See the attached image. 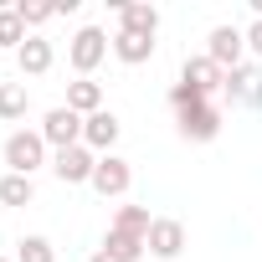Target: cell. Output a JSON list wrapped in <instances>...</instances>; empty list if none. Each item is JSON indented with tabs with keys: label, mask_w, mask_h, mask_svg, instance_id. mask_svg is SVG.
I'll list each match as a JSON object with an SVG mask.
<instances>
[{
	"label": "cell",
	"mask_w": 262,
	"mask_h": 262,
	"mask_svg": "<svg viewBox=\"0 0 262 262\" xmlns=\"http://www.w3.org/2000/svg\"><path fill=\"white\" fill-rule=\"evenodd\" d=\"M82 113H72L67 103L62 108H47V118H41V139L52 144V149H77L82 144Z\"/></svg>",
	"instance_id": "2"
},
{
	"label": "cell",
	"mask_w": 262,
	"mask_h": 262,
	"mask_svg": "<svg viewBox=\"0 0 262 262\" xmlns=\"http://www.w3.org/2000/svg\"><path fill=\"white\" fill-rule=\"evenodd\" d=\"M26 36H31V31H26V21L16 16V6H11V11H0V47H6V52H21Z\"/></svg>",
	"instance_id": "19"
},
{
	"label": "cell",
	"mask_w": 262,
	"mask_h": 262,
	"mask_svg": "<svg viewBox=\"0 0 262 262\" xmlns=\"http://www.w3.org/2000/svg\"><path fill=\"white\" fill-rule=\"evenodd\" d=\"M47 139H41V128H16V134L6 139V175H36L41 165H47Z\"/></svg>",
	"instance_id": "1"
},
{
	"label": "cell",
	"mask_w": 262,
	"mask_h": 262,
	"mask_svg": "<svg viewBox=\"0 0 262 262\" xmlns=\"http://www.w3.org/2000/svg\"><path fill=\"white\" fill-rule=\"evenodd\" d=\"M180 252H185V221H175V216H155V226H149V257L175 262Z\"/></svg>",
	"instance_id": "8"
},
{
	"label": "cell",
	"mask_w": 262,
	"mask_h": 262,
	"mask_svg": "<svg viewBox=\"0 0 262 262\" xmlns=\"http://www.w3.org/2000/svg\"><path fill=\"white\" fill-rule=\"evenodd\" d=\"M16 67H21V77H47L52 72V41L26 36V47L16 52Z\"/></svg>",
	"instance_id": "12"
},
{
	"label": "cell",
	"mask_w": 262,
	"mask_h": 262,
	"mask_svg": "<svg viewBox=\"0 0 262 262\" xmlns=\"http://www.w3.org/2000/svg\"><path fill=\"white\" fill-rule=\"evenodd\" d=\"M67 108H72V113H82V118L103 113V88H98L93 77H77V82L67 88Z\"/></svg>",
	"instance_id": "14"
},
{
	"label": "cell",
	"mask_w": 262,
	"mask_h": 262,
	"mask_svg": "<svg viewBox=\"0 0 262 262\" xmlns=\"http://www.w3.org/2000/svg\"><path fill=\"white\" fill-rule=\"evenodd\" d=\"M195 103H211V98L195 93L190 82H175V88H170V108H175V113H180V108H195Z\"/></svg>",
	"instance_id": "23"
},
{
	"label": "cell",
	"mask_w": 262,
	"mask_h": 262,
	"mask_svg": "<svg viewBox=\"0 0 262 262\" xmlns=\"http://www.w3.org/2000/svg\"><path fill=\"white\" fill-rule=\"evenodd\" d=\"M26 108H31V98L21 82H0V118L16 123V118H26Z\"/></svg>",
	"instance_id": "18"
},
{
	"label": "cell",
	"mask_w": 262,
	"mask_h": 262,
	"mask_svg": "<svg viewBox=\"0 0 262 262\" xmlns=\"http://www.w3.org/2000/svg\"><path fill=\"white\" fill-rule=\"evenodd\" d=\"M252 98H257V108H262V77H257V93H252Z\"/></svg>",
	"instance_id": "26"
},
{
	"label": "cell",
	"mask_w": 262,
	"mask_h": 262,
	"mask_svg": "<svg viewBox=\"0 0 262 262\" xmlns=\"http://www.w3.org/2000/svg\"><path fill=\"white\" fill-rule=\"evenodd\" d=\"M118 113L113 108H103V113H93L88 123H82V144L93 149V155H113V144H118Z\"/></svg>",
	"instance_id": "9"
},
{
	"label": "cell",
	"mask_w": 262,
	"mask_h": 262,
	"mask_svg": "<svg viewBox=\"0 0 262 262\" xmlns=\"http://www.w3.org/2000/svg\"><path fill=\"white\" fill-rule=\"evenodd\" d=\"M31 201H36L31 175H0V206H31Z\"/></svg>",
	"instance_id": "16"
},
{
	"label": "cell",
	"mask_w": 262,
	"mask_h": 262,
	"mask_svg": "<svg viewBox=\"0 0 262 262\" xmlns=\"http://www.w3.org/2000/svg\"><path fill=\"white\" fill-rule=\"evenodd\" d=\"M88 262H123V257H113V252H108V247H98V252H93V257H88Z\"/></svg>",
	"instance_id": "25"
},
{
	"label": "cell",
	"mask_w": 262,
	"mask_h": 262,
	"mask_svg": "<svg viewBox=\"0 0 262 262\" xmlns=\"http://www.w3.org/2000/svg\"><path fill=\"white\" fill-rule=\"evenodd\" d=\"M247 52L262 62V21H252V26H247Z\"/></svg>",
	"instance_id": "24"
},
{
	"label": "cell",
	"mask_w": 262,
	"mask_h": 262,
	"mask_svg": "<svg viewBox=\"0 0 262 262\" xmlns=\"http://www.w3.org/2000/svg\"><path fill=\"white\" fill-rule=\"evenodd\" d=\"M180 82H190L195 93H206V98H211V93L226 82V72H221L211 57H185V67H180Z\"/></svg>",
	"instance_id": "11"
},
{
	"label": "cell",
	"mask_w": 262,
	"mask_h": 262,
	"mask_svg": "<svg viewBox=\"0 0 262 262\" xmlns=\"http://www.w3.org/2000/svg\"><path fill=\"white\" fill-rule=\"evenodd\" d=\"M16 262H57V247L47 236H21L16 242Z\"/></svg>",
	"instance_id": "21"
},
{
	"label": "cell",
	"mask_w": 262,
	"mask_h": 262,
	"mask_svg": "<svg viewBox=\"0 0 262 262\" xmlns=\"http://www.w3.org/2000/svg\"><path fill=\"white\" fill-rule=\"evenodd\" d=\"M113 257H123V262H139L144 252H149V242L144 236H123V231H108V242H103Z\"/></svg>",
	"instance_id": "20"
},
{
	"label": "cell",
	"mask_w": 262,
	"mask_h": 262,
	"mask_svg": "<svg viewBox=\"0 0 262 262\" xmlns=\"http://www.w3.org/2000/svg\"><path fill=\"white\" fill-rule=\"evenodd\" d=\"M149 226H155V216H149L144 206H118V216H113V226H108V231H123V236H144V242H149Z\"/></svg>",
	"instance_id": "15"
},
{
	"label": "cell",
	"mask_w": 262,
	"mask_h": 262,
	"mask_svg": "<svg viewBox=\"0 0 262 262\" xmlns=\"http://www.w3.org/2000/svg\"><path fill=\"white\" fill-rule=\"evenodd\" d=\"M108 47H113V41H108V36H103L98 26H82V31L72 36V47H67V62H72V67H77L82 77H88V72H93V67H98V62L108 57Z\"/></svg>",
	"instance_id": "6"
},
{
	"label": "cell",
	"mask_w": 262,
	"mask_h": 262,
	"mask_svg": "<svg viewBox=\"0 0 262 262\" xmlns=\"http://www.w3.org/2000/svg\"><path fill=\"white\" fill-rule=\"evenodd\" d=\"M175 123H180V139H190V144H211V139L221 134V108H216V103H195V108H180Z\"/></svg>",
	"instance_id": "3"
},
{
	"label": "cell",
	"mask_w": 262,
	"mask_h": 262,
	"mask_svg": "<svg viewBox=\"0 0 262 262\" xmlns=\"http://www.w3.org/2000/svg\"><path fill=\"white\" fill-rule=\"evenodd\" d=\"M16 16H21V21H26V31H31V26L52 21V16H57V6H47V0H16Z\"/></svg>",
	"instance_id": "22"
},
{
	"label": "cell",
	"mask_w": 262,
	"mask_h": 262,
	"mask_svg": "<svg viewBox=\"0 0 262 262\" xmlns=\"http://www.w3.org/2000/svg\"><path fill=\"white\" fill-rule=\"evenodd\" d=\"M128 185H134V170H128V160H118V155H98L93 190H98L103 201H118V195H128Z\"/></svg>",
	"instance_id": "5"
},
{
	"label": "cell",
	"mask_w": 262,
	"mask_h": 262,
	"mask_svg": "<svg viewBox=\"0 0 262 262\" xmlns=\"http://www.w3.org/2000/svg\"><path fill=\"white\" fill-rule=\"evenodd\" d=\"M0 262H16V257H0Z\"/></svg>",
	"instance_id": "27"
},
{
	"label": "cell",
	"mask_w": 262,
	"mask_h": 262,
	"mask_svg": "<svg viewBox=\"0 0 262 262\" xmlns=\"http://www.w3.org/2000/svg\"><path fill=\"white\" fill-rule=\"evenodd\" d=\"M93 170H98V155H93L88 144L57 149V155H52V175H57L62 185H93Z\"/></svg>",
	"instance_id": "4"
},
{
	"label": "cell",
	"mask_w": 262,
	"mask_h": 262,
	"mask_svg": "<svg viewBox=\"0 0 262 262\" xmlns=\"http://www.w3.org/2000/svg\"><path fill=\"white\" fill-rule=\"evenodd\" d=\"M113 11H118V31H139V36L160 31V11L144 0H113Z\"/></svg>",
	"instance_id": "10"
},
{
	"label": "cell",
	"mask_w": 262,
	"mask_h": 262,
	"mask_svg": "<svg viewBox=\"0 0 262 262\" xmlns=\"http://www.w3.org/2000/svg\"><path fill=\"white\" fill-rule=\"evenodd\" d=\"M242 52H247V31H236V26H216L211 41H206V57H211L221 72L242 67Z\"/></svg>",
	"instance_id": "7"
},
{
	"label": "cell",
	"mask_w": 262,
	"mask_h": 262,
	"mask_svg": "<svg viewBox=\"0 0 262 262\" xmlns=\"http://www.w3.org/2000/svg\"><path fill=\"white\" fill-rule=\"evenodd\" d=\"M257 77H262V72H257L252 62H242V67H231V72H226L221 93H226V98H252V93H257Z\"/></svg>",
	"instance_id": "17"
},
{
	"label": "cell",
	"mask_w": 262,
	"mask_h": 262,
	"mask_svg": "<svg viewBox=\"0 0 262 262\" xmlns=\"http://www.w3.org/2000/svg\"><path fill=\"white\" fill-rule=\"evenodd\" d=\"M113 57H118V62H128V67H139V62H149V57H155V36L118 31V36H113Z\"/></svg>",
	"instance_id": "13"
}]
</instances>
